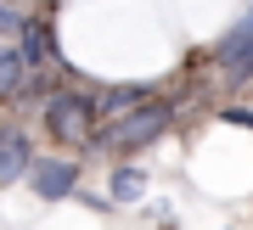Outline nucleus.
Returning <instances> with one entry per match:
<instances>
[{
  "instance_id": "f257e3e1",
  "label": "nucleus",
  "mask_w": 253,
  "mask_h": 230,
  "mask_svg": "<svg viewBox=\"0 0 253 230\" xmlns=\"http://www.w3.org/2000/svg\"><path fill=\"white\" fill-rule=\"evenodd\" d=\"M96 96H84V90H51L45 96V129H51V141L56 146H90L96 141Z\"/></svg>"
},
{
  "instance_id": "f03ea898",
  "label": "nucleus",
  "mask_w": 253,
  "mask_h": 230,
  "mask_svg": "<svg viewBox=\"0 0 253 230\" xmlns=\"http://www.w3.org/2000/svg\"><path fill=\"white\" fill-rule=\"evenodd\" d=\"M169 124H174V101H141L135 113H124V118H113L107 129H96V146L135 152V146H152Z\"/></svg>"
},
{
  "instance_id": "7ed1b4c3",
  "label": "nucleus",
  "mask_w": 253,
  "mask_h": 230,
  "mask_svg": "<svg viewBox=\"0 0 253 230\" xmlns=\"http://www.w3.org/2000/svg\"><path fill=\"white\" fill-rule=\"evenodd\" d=\"M214 62H219V73H225L231 84H248L253 79V6L231 23V34L219 39V56H214Z\"/></svg>"
},
{
  "instance_id": "20e7f679",
  "label": "nucleus",
  "mask_w": 253,
  "mask_h": 230,
  "mask_svg": "<svg viewBox=\"0 0 253 230\" xmlns=\"http://www.w3.org/2000/svg\"><path fill=\"white\" fill-rule=\"evenodd\" d=\"M28 191L40 202H62V196L79 191V163L73 157H34L28 163Z\"/></svg>"
},
{
  "instance_id": "39448f33",
  "label": "nucleus",
  "mask_w": 253,
  "mask_h": 230,
  "mask_svg": "<svg viewBox=\"0 0 253 230\" xmlns=\"http://www.w3.org/2000/svg\"><path fill=\"white\" fill-rule=\"evenodd\" d=\"M28 163H34V141H28V129H23V124H0V186L28 180Z\"/></svg>"
},
{
  "instance_id": "423d86ee",
  "label": "nucleus",
  "mask_w": 253,
  "mask_h": 230,
  "mask_svg": "<svg viewBox=\"0 0 253 230\" xmlns=\"http://www.w3.org/2000/svg\"><path fill=\"white\" fill-rule=\"evenodd\" d=\"M17 56H23V68H28V73L45 68L51 56H56V39H51V28L40 23V17H23V23H17Z\"/></svg>"
},
{
  "instance_id": "0eeeda50",
  "label": "nucleus",
  "mask_w": 253,
  "mask_h": 230,
  "mask_svg": "<svg viewBox=\"0 0 253 230\" xmlns=\"http://www.w3.org/2000/svg\"><path fill=\"white\" fill-rule=\"evenodd\" d=\"M152 96L146 84H113V90H101L96 96V113H107V118H124V113H135V107Z\"/></svg>"
},
{
  "instance_id": "6e6552de",
  "label": "nucleus",
  "mask_w": 253,
  "mask_h": 230,
  "mask_svg": "<svg viewBox=\"0 0 253 230\" xmlns=\"http://www.w3.org/2000/svg\"><path fill=\"white\" fill-rule=\"evenodd\" d=\"M28 79H34V73L23 68V56H17V51H0V107L17 101L23 90H28Z\"/></svg>"
},
{
  "instance_id": "1a4fd4ad",
  "label": "nucleus",
  "mask_w": 253,
  "mask_h": 230,
  "mask_svg": "<svg viewBox=\"0 0 253 230\" xmlns=\"http://www.w3.org/2000/svg\"><path fill=\"white\" fill-rule=\"evenodd\" d=\"M107 196H113V202H141V196H146V174H141L135 163L113 168V180H107Z\"/></svg>"
},
{
  "instance_id": "9d476101",
  "label": "nucleus",
  "mask_w": 253,
  "mask_h": 230,
  "mask_svg": "<svg viewBox=\"0 0 253 230\" xmlns=\"http://www.w3.org/2000/svg\"><path fill=\"white\" fill-rule=\"evenodd\" d=\"M219 118L236 124V129H253V113H248V107H219Z\"/></svg>"
}]
</instances>
